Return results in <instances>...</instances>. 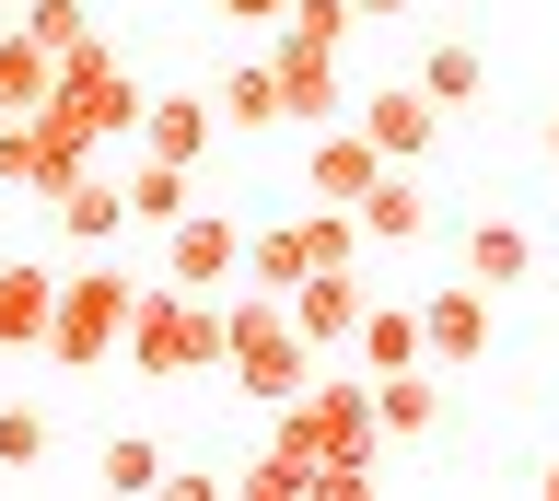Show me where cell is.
Returning a JSON list of instances; mask_svg holds the SVG:
<instances>
[{"mask_svg": "<svg viewBox=\"0 0 559 501\" xmlns=\"http://www.w3.org/2000/svg\"><path fill=\"white\" fill-rule=\"evenodd\" d=\"M280 443H304V455H314V501H361V490H373V455H384L373 373H361V385L314 373L304 396H280Z\"/></svg>", "mask_w": 559, "mask_h": 501, "instance_id": "cell-1", "label": "cell"}, {"mask_svg": "<svg viewBox=\"0 0 559 501\" xmlns=\"http://www.w3.org/2000/svg\"><path fill=\"white\" fill-rule=\"evenodd\" d=\"M222 373H234V396H269V408L314 385V338L292 326L280 291H234L222 303Z\"/></svg>", "mask_w": 559, "mask_h": 501, "instance_id": "cell-2", "label": "cell"}, {"mask_svg": "<svg viewBox=\"0 0 559 501\" xmlns=\"http://www.w3.org/2000/svg\"><path fill=\"white\" fill-rule=\"evenodd\" d=\"M117 350L140 361V373H152V385H187V373H222V303H210V291H140L129 303V338H117Z\"/></svg>", "mask_w": 559, "mask_h": 501, "instance_id": "cell-3", "label": "cell"}, {"mask_svg": "<svg viewBox=\"0 0 559 501\" xmlns=\"http://www.w3.org/2000/svg\"><path fill=\"white\" fill-rule=\"evenodd\" d=\"M47 141H70V152H94V141H117V129H140V82L105 59V47H82V59H59V82H47Z\"/></svg>", "mask_w": 559, "mask_h": 501, "instance_id": "cell-4", "label": "cell"}, {"mask_svg": "<svg viewBox=\"0 0 559 501\" xmlns=\"http://www.w3.org/2000/svg\"><path fill=\"white\" fill-rule=\"evenodd\" d=\"M129 303H140L129 269H70V281H59V315H47V361H59V373H94V361L129 338Z\"/></svg>", "mask_w": 559, "mask_h": 501, "instance_id": "cell-5", "label": "cell"}, {"mask_svg": "<svg viewBox=\"0 0 559 501\" xmlns=\"http://www.w3.org/2000/svg\"><path fill=\"white\" fill-rule=\"evenodd\" d=\"M164 281L234 291V281H245V222H234V211H175V222H164Z\"/></svg>", "mask_w": 559, "mask_h": 501, "instance_id": "cell-6", "label": "cell"}, {"mask_svg": "<svg viewBox=\"0 0 559 501\" xmlns=\"http://www.w3.org/2000/svg\"><path fill=\"white\" fill-rule=\"evenodd\" d=\"M373 176H384L373 129H361V117H326V129H314V152H304V187L326 199V211H349V199H361Z\"/></svg>", "mask_w": 559, "mask_h": 501, "instance_id": "cell-7", "label": "cell"}, {"mask_svg": "<svg viewBox=\"0 0 559 501\" xmlns=\"http://www.w3.org/2000/svg\"><path fill=\"white\" fill-rule=\"evenodd\" d=\"M419 350H431V373H466V361L489 350V291H478V281L419 291Z\"/></svg>", "mask_w": 559, "mask_h": 501, "instance_id": "cell-8", "label": "cell"}, {"mask_svg": "<svg viewBox=\"0 0 559 501\" xmlns=\"http://www.w3.org/2000/svg\"><path fill=\"white\" fill-rule=\"evenodd\" d=\"M361 129H373V152L384 164H419V152L443 141V106H431V94H419V82H373V94H361Z\"/></svg>", "mask_w": 559, "mask_h": 501, "instance_id": "cell-9", "label": "cell"}, {"mask_svg": "<svg viewBox=\"0 0 559 501\" xmlns=\"http://www.w3.org/2000/svg\"><path fill=\"white\" fill-rule=\"evenodd\" d=\"M280 129H326V117H349V82H338V47H280Z\"/></svg>", "mask_w": 559, "mask_h": 501, "instance_id": "cell-10", "label": "cell"}, {"mask_svg": "<svg viewBox=\"0 0 559 501\" xmlns=\"http://www.w3.org/2000/svg\"><path fill=\"white\" fill-rule=\"evenodd\" d=\"M82 164H94V152L47 141V117H0V187H24V199H59Z\"/></svg>", "mask_w": 559, "mask_h": 501, "instance_id": "cell-11", "label": "cell"}, {"mask_svg": "<svg viewBox=\"0 0 559 501\" xmlns=\"http://www.w3.org/2000/svg\"><path fill=\"white\" fill-rule=\"evenodd\" d=\"M280 303H292V326H304L314 350H349V326H361V303H373V291H361V269H304Z\"/></svg>", "mask_w": 559, "mask_h": 501, "instance_id": "cell-12", "label": "cell"}, {"mask_svg": "<svg viewBox=\"0 0 559 501\" xmlns=\"http://www.w3.org/2000/svg\"><path fill=\"white\" fill-rule=\"evenodd\" d=\"M47 315H59V269L0 257V350H47Z\"/></svg>", "mask_w": 559, "mask_h": 501, "instance_id": "cell-13", "label": "cell"}, {"mask_svg": "<svg viewBox=\"0 0 559 501\" xmlns=\"http://www.w3.org/2000/svg\"><path fill=\"white\" fill-rule=\"evenodd\" d=\"M47 222H59V234H70V246H82V257H105V246H117V234H129V199H117V187H105L94 164H82V176H70L59 199H47Z\"/></svg>", "mask_w": 559, "mask_h": 501, "instance_id": "cell-14", "label": "cell"}, {"mask_svg": "<svg viewBox=\"0 0 559 501\" xmlns=\"http://www.w3.org/2000/svg\"><path fill=\"white\" fill-rule=\"evenodd\" d=\"M349 222H361L373 246H419V234H431V199H419V176H408V164H384V176L349 199Z\"/></svg>", "mask_w": 559, "mask_h": 501, "instance_id": "cell-15", "label": "cell"}, {"mask_svg": "<svg viewBox=\"0 0 559 501\" xmlns=\"http://www.w3.org/2000/svg\"><path fill=\"white\" fill-rule=\"evenodd\" d=\"M373 420H384V443L443 431V373H431V361H408V373H373Z\"/></svg>", "mask_w": 559, "mask_h": 501, "instance_id": "cell-16", "label": "cell"}, {"mask_svg": "<svg viewBox=\"0 0 559 501\" xmlns=\"http://www.w3.org/2000/svg\"><path fill=\"white\" fill-rule=\"evenodd\" d=\"M210 94H164V106H140V152H164V164H187L199 176V152H210Z\"/></svg>", "mask_w": 559, "mask_h": 501, "instance_id": "cell-17", "label": "cell"}, {"mask_svg": "<svg viewBox=\"0 0 559 501\" xmlns=\"http://www.w3.org/2000/svg\"><path fill=\"white\" fill-rule=\"evenodd\" d=\"M349 350H361V373H408V361H431V350H419V303H361Z\"/></svg>", "mask_w": 559, "mask_h": 501, "instance_id": "cell-18", "label": "cell"}, {"mask_svg": "<svg viewBox=\"0 0 559 501\" xmlns=\"http://www.w3.org/2000/svg\"><path fill=\"white\" fill-rule=\"evenodd\" d=\"M419 94H431V106H478V94H489V59H478V47H466V36H431V47H419Z\"/></svg>", "mask_w": 559, "mask_h": 501, "instance_id": "cell-19", "label": "cell"}, {"mask_svg": "<svg viewBox=\"0 0 559 501\" xmlns=\"http://www.w3.org/2000/svg\"><path fill=\"white\" fill-rule=\"evenodd\" d=\"M524 269H536V234L524 222H466V281L478 291H513Z\"/></svg>", "mask_w": 559, "mask_h": 501, "instance_id": "cell-20", "label": "cell"}, {"mask_svg": "<svg viewBox=\"0 0 559 501\" xmlns=\"http://www.w3.org/2000/svg\"><path fill=\"white\" fill-rule=\"evenodd\" d=\"M210 117H222V129H280V71L269 59H234L222 94H210Z\"/></svg>", "mask_w": 559, "mask_h": 501, "instance_id": "cell-21", "label": "cell"}, {"mask_svg": "<svg viewBox=\"0 0 559 501\" xmlns=\"http://www.w3.org/2000/svg\"><path fill=\"white\" fill-rule=\"evenodd\" d=\"M304 269H314L304 222H269V234H245V291H292Z\"/></svg>", "mask_w": 559, "mask_h": 501, "instance_id": "cell-22", "label": "cell"}, {"mask_svg": "<svg viewBox=\"0 0 559 501\" xmlns=\"http://www.w3.org/2000/svg\"><path fill=\"white\" fill-rule=\"evenodd\" d=\"M47 82H59V59L12 24V36H0V117H35V106H47Z\"/></svg>", "mask_w": 559, "mask_h": 501, "instance_id": "cell-23", "label": "cell"}, {"mask_svg": "<svg viewBox=\"0 0 559 501\" xmlns=\"http://www.w3.org/2000/svg\"><path fill=\"white\" fill-rule=\"evenodd\" d=\"M117 199H129V222H175V211H187V164H164V152H140Z\"/></svg>", "mask_w": 559, "mask_h": 501, "instance_id": "cell-24", "label": "cell"}, {"mask_svg": "<svg viewBox=\"0 0 559 501\" xmlns=\"http://www.w3.org/2000/svg\"><path fill=\"white\" fill-rule=\"evenodd\" d=\"M245 490H257V501H314V455L269 431V443H257V466H245Z\"/></svg>", "mask_w": 559, "mask_h": 501, "instance_id": "cell-25", "label": "cell"}, {"mask_svg": "<svg viewBox=\"0 0 559 501\" xmlns=\"http://www.w3.org/2000/svg\"><path fill=\"white\" fill-rule=\"evenodd\" d=\"M24 36L47 47V59H82V47H94V0H24Z\"/></svg>", "mask_w": 559, "mask_h": 501, "instance_id": "cell-26", "label": "cell"}, {"mask_svg": "<svg viewBox=\"0 0 559 501\" xmlns=\"http://www.w3.org/2000/svg\"><path fill=\"white\" fill-rule=\"evenodd\" d=\"M47 443H59V431H47V408H24V396H12V408H0V478H35V466H47Z\"/></svg>", "mask_w": 559, "mask_h": 501, "instance_id": "cell-27", "label": "cell"}, {"mask_svg": "<svg viewBox=\"0 0 559 501\" xmlns=\"http://www.w3.org/2000/svg\"><path fill=\"white\" fill-rule=\"evenodd\" d=\"M349 36H361L349 0H292V12H280V47H349Z\"/></svg>", "mask_w": 559, "mask_h": 501, "instance_id": "cell-28", "label": "cell"}, {"mask_svg": "<svg viewBox=\"0 0 559 501\" xmlns=\"http://www.w3.org/2000/svg\"><path fill=\"white\" fill-rule=\"evenodd\" d=\"M94 478H105V490H164V443H140V431H117V443L94 455Z\"/></svg>", "mask_w": 559, "mask_h": 501, "instance_id": "cell-29", "label": "cell"}, {"mask_svg": "<svg viewBox=\"0 0 559 501\" xmlns=\"http://www.w3.org/2000/svg\"><path fill=\"white\" fill-rule=\"evenodd\" d=\"M210 12H222V24H245V36H257V24H280V12H292V0H210Z\"/></svg>", "mask_w": 559, "mask_h": 501, "instance_id": "cell-30", "label": "cell"}, {"mask_svg": "<svg viewBox=\"0 0 559 501\" xmlns=\"http://www.w3.org/2000/svg\"><path fill=\"white\" fill-rule=\"evenodd\" d=\"M349 12H361V24H396V12H408V0H349Z\"/></svg>", "mask_w": 559, "mask_h": 501, "instance_id": "cell-31", "label": "cell"}, {"mask_svg": "<svg viewBox=\"0 0 559 501\" xmlns=\"http://www.w3.org/2000/svg\"><path fill=\"white\" fill-rule=\"evenodd\" d=\"M548 164H559V117H548Z\"/></svg>", "mask_w": 559, "mask_h": 501, "instance_id": "cell-32", "label": "cell"}, {"mask_svg": "<svg viewBox=\"0 0 559 501\" xmlns=\"http://www.w3.org/2000/svg\"><path fill=\"white\" fill-rule=\"evenodd\" d=\"M548 501H559V466H548Z\"/></svg>", "mask_w": 559, "mask_h": 501, "instance_id": "cell-33", "label": "cell"}]
</instances>
